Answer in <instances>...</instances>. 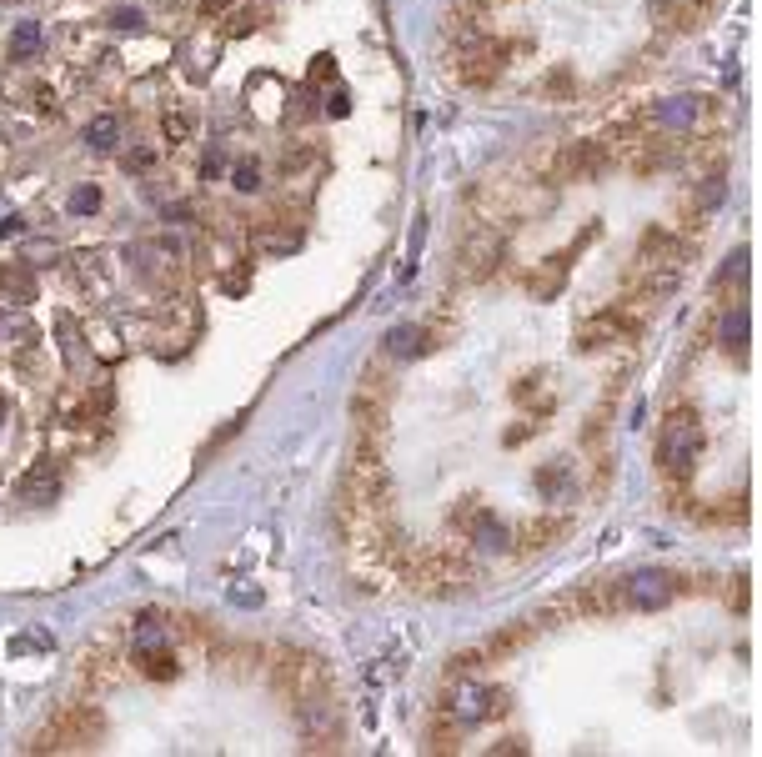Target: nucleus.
<instances>
[{"label": "nucleus", "mask_w": 762, "mask_h": 757, "mask_svg": "<svg viewBox=\"0 0 762 757\" xmlns=\"http://www.w3.org/2000/svg\"><path fill=\"white\" fill-rule=\"evenodd\" d=\"M722 191H727V186H722V176H707V186H697V206H707V211H712V206L722 201Z\"/></svg>", "instance_id": "obj_25"}, {"label": "nucleus", "mask_w": 762, "mask_h": 757, "mask_svg": "<svg viewBox=\"0 0 762 757\" xmlns=\"http://www.w3.org/2000/svg\"><path fill=\"white\" fill-rule=\"evenodd\" d=\"M151 161H156V156H151V151H146V146H141V151H131V156H126V166H131V171H146V166H151Z\"/></svg>", "instance_id": "obj_27"}, {"label": "nucleus", "mask_w": 762, "mask_h": 757, "mask_svg": "<svg viewBox=\"0 0 762 757\" xmlns=\"http://www.w3.org/2000/svg\"><path fill=\"white\" fill-rule=\"evenodd\" d=\"M677 587H682V577L647 567V572H632V577L617 587V607H632V612H662V607L677 597Z\"/></svg>", "instance_id": "obj_5"}, {"label": "nucleus", "mask_w": 762, "mask_h": 757, "mask_svg": "<svg viewBox=\"0 0 762 757\" xmlns=\"http://www.w3.org/2000/svg\"><path fill=\"white\" fill-rule=\"evenodd\" d=\"M271 677H276V687L286 692V702H301V697L326 692V672H321V662H316V657H306V652H291V647H281V652H276Z\"/></svg>", "instance_id": "obj_4"}, {"label": "nucleus", "mask_w": 762, "mask_h": 757, "mask_svg": "<svg viewBox=\"0 0 762 757\" xmlns=\"http://www.w3.org/2000/svg\"><path fill=\"white\" fill-rule=\"evenodd\" d=\"M16 497H21V502H31V507H46V502H56V497H61V477H56V467H51V462H41L31 477H21Z\"/></svg>", "instance_id": "obj_13"}, {"label": "nucleus", "mask_w": 762, "mask_h": 757, "mask_svg": "<svg viewBox=\"0 0 762 757\" xmlns=\"http://www.w3.org/2000/svg\"><path fill=\"white\" fill-rule=\"evenodd\" d=\"M632 331H637V321H627L622 306L597 311V316H587V321L577 326V351H602V346H612V341H622V336H632Z\"/></svg>", "instance_id": "obj_10"}, {"label": "nucleus", "mask_w": 762, "mask_h": 757, "mask_svg": "<svg viewBox=\"0 0 762 757\" xmlns=\"http://www.w3.org/2000/svg\"><path fill=\"white\" fill-rule=\"evenodd\" d=\"M16 231H26V221H21V216H6V221H0V236H16Z\"/></svg>", "instance_id": "obj_29"}, {"label": "nucleus", "mask_w": 762, "mask_h": 757, "mask_svg": "<svg viewBox=\"0 0 762 757\" xmlns=\"http://www.w3.org/2000/svg\"><path fill=\"white\" fill-rule=\"evenodd\" d=\"M702 417L692 407H677L662 417V437H657V467L667 482H687L697 457H702Z\"/></svg>", "instance_id": "obj_1"}, {"label": "nucleus", "mask_w": 762, "mask_h": 757, "mask_svg": "<svg viewBox=\"0 0 762 757\" xmlns=\"http://www.w3.org/2000/svg\"><path fill=\"white\" fill-rule=\"evenodd\" d=\"M86 146H91V151H116V146H121V121H116V116H96V121L86 126Z\"/></svg>", "instance_id": "obj_16"}, {"label": "nucleus", "mask_w": 762, "mask_h": 757, "mask_svg": "<svg viewBox=\"0 0 762 757\" xmlns=\"http://www.w3.org/2000/svg\"><path fill=\"white\" fill-rule=\"evenodd\" d=\"M11 51H16V56H36V51H41V26H36V21H21L16 36H11Z\"/></svg>", "instance_id": "obj_21"}, {"label": "nucleus", "mask_w": 762, "mask_h": 757, "mask_svg": "<svg viewBox=\"0 0 762 757\" xmlns=\"http://www.w3.org/2000/svg\"><path fill=\"white\" fill-rule=\"evenodd\" d=\"M447 717H457L462 727H477V722H492L507 712V692L497 687H482L477 677H462V687H452V697L442 702Z\"/></svg>", "instance_id": "obj_3"}, {"label": "nucleus", "mask_w": 762, "mask_h": 757, "mask_svg": "<svg viewBox=\"0 0 762 757\" xmlns=\"http://www.w3.org/2000/svg\"><path fill=\"white\" fill-rule=\"evenodd\" d=\"M502 61H507V46H497V41H472L467 51H462V66H457V76H462V86H492L497 76H502Z\"/></svg>", "instance_id": "obj_9"}, {"label": "nucleus", "mask_w": 762, "mask_h": 757, "mask_svg": "<svg viewBox=\"0 0 762 757\" xmlns=\"http://www.w3.org/2000/svg\"><path fill=\"white\" fill-rule=\"evenodd\" d=\"M116 26H126V31H136V26H141V16H136V11H121V16H116Z\"/></svg>", "instance_id": "obj_30"}, {"label": "nucleus", "mask_w": 762, "mask_h": 757, "mask_svg": "<svg viewBox=\"0 0 762 757\" xmlns=\"http://www.w3.org/2000/svg\"><path fill=\"white\" fill-rule=\"evenodd\" d=\"M452 527H462V537H467V542H477L482 552H502V547L512 542V527H507V522L492 512V507H477V502H472V507H462V512L452 517Z\"/></svg>", "instance_id": "obj_7"}, {"label": "nucleus", "mask_w": 762, "mask_h": 757, "mask_svg": "<svg viewBox=\"0 0 762 757\" xmlns=\"http://www.w3.org/2000/svg\"><path fill=\"white\" fill-rule=\"evenodd\" d=\"M497 261H502V236H497V231H477V236L457 251V271H462L467 281H487V276L497 271Z\"/></svg>", "instance_id": "obj_11"}, {"label": "nucleus", "mask_w": 762, "mask_h": 757, "mask_svg": "<svg viewBox=\"0 0 762 757\" xmlns=\"http://www.w3.org/2000/svg\"><path fill=\"white\" fill-rule=\"evenodd\" d=\"M131 662H136V672H141V677H151V682H171V677L181 672L176 652L166 647V632H161V622H151V617L136 627V647H131Z\"/></svg>", "instance_id": "obj_6"}, {"label": "nucleus", "mask_w": 762, "mask_h": 757, "mask_svg": "<svg viewBox=\"0 0 762 757\" xmlns=\"http://www.w3.org/2000/svg\"><path fill=\"white\" fill-rule=\"evenodd\" d=\"M717 346L727 356H742L747 351V306H727L722 321H717Z\"/></svg>", "instance_id": "obj_14"}, {"label": "nucleus", "mask_w": 762, "mask_h": 757, "mask_svg": "<svg viewBox=\"0 0 762 757\" xmlns=\"http://www.w3.org/2000/svg\"><path fill=\"white\" fill-rule=\"evenodd\" d=\"M0 291H6V301H36V271L21 261H6L0 266Z\"/></svg>", "instance_id": "obj_15"}, {"label": "nucleus", "mask_w": 762, "mask_h": 757, "mask_svg": "<svg viewBox=\"0 0 762 757\" xmlns=\"http://www.w3.org/2000/svg\"><path fill=\"white\" fill-rule=\"evenodd\" d=\"M607 166H612V156H607L602 141H572L557 156V176L562 181H597V176H607Z\"/></svg>", "instance_id": "obj_8"}, {"label": "nucleus", "mask_w": 762, "mask_h": 757, "mask_svg": "<svg viewBox=\"0 0 762 757\" xmlns=\"http://www.w3.org/2000/svg\"><path fill=\"white\" fill-rule=\"evenodd\" d=\"M557 532H562V522H532V527H527V542H522V547H527V552H537V547H547V542H552Z\"/></svg>", "instance_id": "obj_22"}, {"label": "nucleus", "mask_w": 762, "mask_h": 757, "mask_svg": "<svg viewBox=\"0 0 762 757\" xmlns=\"http://www.w3.org/2000/svg\"><path fill=\"white\" fill-rule=\"evenodd\" d=\"M0 417H6V397H0Z\"/></svg>", "instance_id": "obj_31"}, {"label": "nucleus", "mask_w": 762, "mask_h": 757, "mask_svg": "<svg viewBox=\"0 0 762 757\" xmlns=\"http://www.w3.org/2000/svg\"><path fill=\"white\" fill-rule=\"evenodd\" d=\"M537 487H542V497H567V492H572V467H567V462H552L547 472H537Z\"/></svg>", "instance_id": "obj_19"}, {"label": "nucleus", "mask_w": 762, "mask_h": 757, "mask_svg": "<svg viewBox=\"0 0 762 757\" xmlns=\"http://www.w3.org/2000/svg\"><path fill=\"white\" fill-rule=\"evenodd\" d=\"M562 276H567V256H552V266H547V271H537L527 286H532V291L547 301V296H557V291H562Z\"/></svg>", "instance_id": "obj_18"}, {"label": "nucleus", "mask_w": 762, "mask_h": 757, "mask_svg": "<svg viewBox=\"0 0 762 757\" xmlns=\"http://www.w3.org/2000/svg\"><path fill=\"white\" fill-rule=\"evenodd\" d=\"M161 126H166V141H171V146H186V141L196 136V111H181V106H171V111L161 116Z\"/></svg>", "instance_id": "obj_17"}, {"label": "nucleus", "mask_w": 762, "mask_h": 757, "mask_svg": "<svg viewBox=\"0 0 762 757\" xmlns=\"http://www.w3.org/2000/svg\"><path fill=\"white\" fill-rule=\"evenodd\" d=\"M71 211H76V216H91V211H101V191H96V186H81V191L71 196Z\"/></svg>", "instance_id": "obj_23"}, {"label": "nucleus", "mask_w": 762, "mask_h": 757, "mask_svg": "<svg viewBox=\"0 0 762 757\" xmlns=\"http://www.w3.org/2000/svg\"><path fill=\"white\" fill-rule=\"evenodd\" d=\"M417 351H422V326H392L387 356H417Z\"/></svg>", "instance_id": "obj_20"}, {"label": "nucleus", "mask_w": 762, "mask_h": 757, "mask_svg": "<svg viewBox=\"0 0 762 757\" xmlns=\"http://www.w3.org/2000/svg\"><path fill=\"white\" fill-rule=\"evenodd\" d=\"M101 732H106V717H101L91 702H81V707H66V712L31 742V752H81V747H96Z\"/></svg>", "instance_id": "obj_2"}, {"label": "nucleus", "mask_w": 762, "mask_h": 757, "mask_svg": "<svg viewBox=\"0 0 762 757\" xmlns=\"http://www.w3.org/2000/svg\"><path fill=\"white\" fill-rule=\"evenodd\" d=\"M236 191H261V166H256V161H241V166H236Z\"/></svg>", "instance_id": "obj_24"}, {"label": "nucleus", "mask_w": 762, "mask_h": 757, "mask_svg": "<svg viewBox=\"0 0 762 757\" xmlns=\"http://www.w3.org/2000/svg\"><path fill=\"white\" fill-rule=\"evenodd\" d=\"M351 111V96L346 91H331V101H326V116H346Z\"/></svg>", "instance_id": "obj_26"}, {"label": "nucleus", "mask_w": 762, "mask_h": 757, "mask_svg": "<svg viewBox=\"0 0 762 757\" xmlns=\"http://www.w3.org/2000/svg\"><path fill=\"white\" fill-rule=\"evenodd\" d=\"M251 26H256V11H241V16H236V26H231V36H246Z\"/></svg>", "instance_id": "obj_28"}, {"label": "nucleus", "mask_w": 762, "mask_h": 757, "mask_svg": "<svg viewBox=\"0 0 762 757\" xmlns=\"http://www.w3.org/2000/svg\"><path fill=\"white\" fill-rule=\"evenodd\" d=\"M697 116H702V96H672V101H657V106H652V121L667 126V131H687Z\"/></svg>", "instance_id": "obj_12"}]
</instances>
